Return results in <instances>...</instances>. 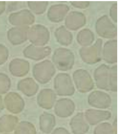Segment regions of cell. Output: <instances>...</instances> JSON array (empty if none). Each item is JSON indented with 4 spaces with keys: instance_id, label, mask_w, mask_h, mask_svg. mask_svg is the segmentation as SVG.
Segmentation results:
<instances>
[{
    "instance_id": "1",
    "label": "cell",
    "mask_w": 120,
    "mask_h": 134,
    "mask_svg": "<svg viewBox=\"0 0 120 134\" xmlns=\"http://www.w3.org/2000/svg\"><path fill=\"white\" fill-rule=\"evenodd\" d=\"M75 62L73 52L65 47L56 49L52 57V63L55 68L61 71H68L72 69Z\"/></svg>"
},
{
    "instance_id": "2",
    "label": "cell",
    "mask_w": 120,
    "mask_h": 134,
    "mask_svg": "<svg viewBox=\"0 0 120 134\" xmlns=\"http://www.w3.org/2000/svg\"><path fill=\"white\" fill-rule=\"evenodd\" d=\"M103 40L98 38L95 43L88 47H82L79 50L81 59L88 64H95L102 59Z\"/></svg>"
},
{
    "instance_id": "3",
    "label": "cell",
    "mask_w": 120,
    "mask_h": 134,
    "mask_svg": "<svg viewBox=\"0 0 120 134\" xmlns=\"http://www.w3.org/2000/svg\"><path fill=\"white\" fill-rule=\"evenodd\" d=\"M95 30L103 38L113 40L117 35V28L113 21L106 15L97 19L95 23Z\"/></svg>"
},
{
    "instance_id": "4",
    "label": "cell",
    "mask_w": 120,
    "mask_h": 134,
    "mask_svg": "<svg viewBox=\"0 0 120 134\" xmlns=\"http://www.w3.org/2000/svg\"><path fill=\"white\" fill-rule=\"evenodd\" d=\"M55 73V67L49 60L37 63L33 68V75L41 83H46L49 82Z\"/></svg>"
},
{
    "instance_id": "5",
    "label": "cell",
    "mask_w": 120,
    "mask_h": 134,
    "mask_svg": "<svg viewBox=\"0 0 120 134\" xmlns=\"http://www.w3.org/2000/svg\"><path fill=\"white\" fill-rule=\"evenodd\" d=\"M28 38L33 45L45 46L49 42L50 33L45 26L36 24L29 29Z\"/></svg>"
},
{
    "instance_id": "6",
    "label": "cell",
    "mask_w": 120,
    "mask_h": 134,
    "mask_svg": "<svg viewBox=\"0 0 120 134\" xmlns=\"http://www.w3.org/2000/svg\"><path fill=\"white\" fill-rule=\"evenodd\" d=\"M54 88L56 93L59 96H71L75 91L71 77L66 73H59L55 77Z\"/></svg>"
},
{
    "instance_id": "7",
    "label": "cell",
    "mask_w": 120,
    "mask_h": 134,
    "mask_svg": "<svg viewBox=\"0 0 120 134\" xmlns=\"http://www.w3.org/2000/svg\"><path fill=\"white\" fill-rule=\"evenodd\" d=\"M74 82L78 91L85 93L92 90L94 83L90 73L85 69H77L73 74Z\"/></svg>"
},
{
    "instance_id": "8",
    "label": "cell",
    "mask_w": 120,
    "mask_h": 134,
    "mask_svg": "<svg viewBox=\"0 0 120 134\" xmlns=\"http://www.w3.org/2000/svg\"><path fill=\"white\" fill-rule=\"evenodd\" d=\"M111 67L102 64L95 70L94 76L96 86L100 89L108 91L110 90V76Z\"/></svg>"
},
{
    "instance_id": "9",
    "label": "cell",
    "mask_w": 120,
    "mask_h": 134,
    "mask_svg": "<svg viewBox=\"0 0 120 134\" xmlns=\"http://www.w3.org/2000/svg\"><path fill=\"white\" fill-rule=\"evenodd\" d=\"M86 21V17L84 13L72 11L65 18V27L69 31H77L84 27Z\"/></svg>"
},
{
    "instance_id": "10",
    "label": "cell",
    "mask_w": 120,
    "mask_h": 134,
    "mask_svg": "<svg viewBox=\"0 0 120 134\" xmlns=\"http://www.w3.org/2000/svg\"><path fill=\"white\" fill-rule=\"evenodd\" d=\"M88 103L92 107L98 109H106L112 104L111 96L101 91H95L88 96Z\"/></svg>"
},
{
    "instance_id": "11",
    "label": "cell",
    "mask_w": 120,
    "mask_h": 134,
    "mask_svg": "<svg viewBox=\"0 0 120 134\" xmlns=\"http://www.w3.org/2000/svg\"><path fill=\"white\" fill-rule=\"evenodd\" d=\"M69 7L65 3H57L51 5L47 13L48 19L52 23H58L64 19L69 12Z\"/></svg>"
},
{
    "instance_id": "12",
    "label": "cell",
    "mask_w": 120,
    "mask_h": 134,
    "mask_svg": "<svg viewBox=\"0 0 120 134\" xmlns=\"http://www.w3.org/2000/svg\"><path fill=\"white\" fill-rule=\"evenodd\" d=\"M102 57L108 64H113L117 62V40H109L105 42L102 48Z\"/></svg>"
},
{
    "instance_id": "13",
    "label": "cell",
    "mask_w": 120,
    "mask_h": 134,
    "mask_svg": "<svg viewBox=\"0 0 120 134\" xmlns=\"http://www.w3.org/2000/svg\"><path fill=\"white\" fill-rule=\"evenodd\" d=\"M50 46H37L31 44L25 48L24 55L25 57L34 60H41L47 57L51 53Z\"/></svg>"
},
{
    "instance_id": "14",
    "label": "cell",
    "mask_w": 120,
    "mask_h": 134,
    "mask_svg": "<svg viewBox=\"0 0 120 134\" xmlns=\"http://www.w3.org/2000/svg\"><path fill=\"white\" fill-rule=\"evenodd\" d=\"M35 18L33 14L28 10H23L18 13L12 14L9 16L10 23L20 26H27L34 23Z\"/></svg>"
},
{
    "instance_id": "15",
    "label": "cell",
    "mask_w": 120,
    "mask_h": 134,
    "mask_svg": "<svg viewBox=\"0 0 120 134\" xmlns=\"http://www.w3.org/2000/svg\"><path fill=\"white\" fill-rule=\"evenodd\" d=\"M75 110V104L72 100L63 98L58 100L55 105V113L59 117L70 116Z\"/></svg>"
},
{
    "instance_id": "16",
    "label": "cell",
    "mask_w": 120,
    "mask_h": 134,
    "mask_svg": "<svg viewBox=\"0 0 120 134\" xmlns=\"http://www.w3.org/2000/svg\"><path fill=\"white\" fill-rule=\"evenodd\" d=\"M29 27L20 26L10 29L7 33L8 39L13 44L17 45L24 42L28 38Z\"/></svg>"
},
{
    "instance_id": "17",
    "label": "cell",
    "mask_w": 120,
    "mask_h": 134,
    "mask_svg": "<svg viewBox=\"0 0 120 134\" xmlns=\"http://www.w3.org/2000/svg\"><path fill=\"white\" fill-rule=\"evenodd\" d=\"M112 114L109 111L89 109L85 111V118L89 124L95 125L110 119Z\"/></svg>"
},
{
    "instance_id": "18",
    "label": "cell",
    "mask_w": 120,
    "mask_h": 134,
    "mask_svg": "<svg viewBox=\"0 0 120 134\" xmlns=\"http://www.w3.org/2000/svg\"><path fill=\"white\" fill-rule=\"evenodd\" d=\"M70 126L74 134H84L89 129V126L82 113H77L72 118Z\"/></svg>"
},
{
    "instance_id": "19",
    "label": "cell",
    "mask_w": 120,
    "mask_h": 134,
    "mask_svg": "<svg viewBox=\"0 0 120 134\" xmlns=\"http://www.w3.org/2000/svg\"><path fill=\"white\" fill-rule=\"evenodd\" d=\"M56 100L55 93L50 88L42 90L38 96V103L42 108L50 109L53 107Z\"/></svg>"
},
{
    "instance_id": "20",
    "label": "cell",
    "mask_w": 120,
    "mask_h": 134,
    "mask_svg": "<svg viewBox=\"0 0 120 134\" xmlns=\"http://www.w3.org/2000/svg\"><path fill=\"white\" fill-rule=\"evenodd\" d=\"M5 103L11 112L17 113L23 109L24 102L19 95L16 93H10L5 98Z\"/></svg>"
},
{
    "instance_id": "21",
    "label": "cell",
    "mask_w": 120,
    "mask_h": 134,
    "mask_svg": "<svg viewBox=\"0 0 120 134\" xmlns=\"http://www.w3.org/2000/svg\"><path fill=\"white\" fill-rule=\"evenodd\" d=\"M54 35L57 41L62 46H68L73 42L72 33L67 29L64 25H62L56 29Z\"/></svg>"
},
{
    "instance_id": "22",
    "label": "cell",
    "mask_w": 120,
    "mask_h": 134,
    "mask_svg": "<svg viewBox=\"0 0 120 134\" xmlns=\"http://www.w3.org/2000/svg\"><path fill=\"white\" fill-rule=\"evenodd\" d=\"M29 69V63L23 59H14L10 64V72L15 76H23L28 72Z\"/></svg>"
},
{
    "instance_id": "23",
    "label": "cell",
    "mask_w": 120,
    "mask_h": 134,
    "mask_svg": "<svg viewBox=\"0 0 120 134\" xmlns=\"http://www.w3.org/2000/svg\"><path fill=\"white\" fill-rule=\"evenodd\" d=\"M77 41L82 47H88L93 44L95 41L94 32L88 28H84L78 33Z\"/></svg>"
},
{
    "instance_id": "24",
    "label": "cell",
    "mask_w": 120,
    "mask_h": 134,
    "mask_svg": "<svg viewBox=\"0 0 120 134\" xmlns=\"http://www.w3.org/2000/svg\"><path fill=\"white\" fill-rule=\"evenodd\" d=\"M40 127L43 132H50L55 126V118L54 115L46 112L40 117Z\"/></svg>"
},
{
    "instance_id": "25",
    "label": "cell",
    "mask_w": 120,
    "mask_h": 134,
    "mask_svg": "<svg viewBox=\"0 0 120 134\" xmlns=\"http://www.w3.org/2000/svg\"><path fill=\"white\" fill-rule=\"evenodd\" d=\"M19 90L28 96L35 95L38 90L39 86L32 79H27L20 81L18 85Z\"/></svg>"
},
{
    "instance_id": "26",
    "label": "cell",
    "mask_w": 120,
    "mask_h": 134,
    "mask_svg": "<svg viewBox=\"0 0 120 134\" xmlns=\"http://www.w3.org/2000/svg\"><path fill=\"white\" fill-rule=\"evenodd\" d=\"M17 118L12 116H4L0 118V129L1 131H10L15 126Z\"/></svg>"
},
{
    "instance_id": "27",
    "label": "cell",
    "mask_w": 120,
    "mask_h": 134,
    "mask_svg": "<svg viewBox=\"0 0 120 134\" xmlns=\"http://www.w3.org/2000/svg\"><path fill=\"white\" fill-rule=\"evenodd\" d=\"M28 6L36 14H42L46 12L48 5L47 1L28 2Z\"/></svg>"
},
{
    "instance_id": "28",
    "label": "cell",
    "mask_w": 120,
    "mask_h": 134,
    "mask_svg": "<svg viewBox=\"0 0 120 134\" xmlns=\"http://www.w3.org/2000/svg\"><path fill=\"white\" fill-rule=\"evenodd\" d=\"M117 66L114 65L110 68V90L117 92Z\"/></svg>"
},
{
    "instance_id": "29",
    "label": "cell",
    "mask_w": 120,
    "mask_h": 134,
    "mask_svg": "<svg viewBox=\"0 0 120 134\" xmlns=\"http://www.w3.org/2000/svg\"><path fill=\"white\" fill-rule=\"evenodd\" d=\"M95 134H113V127L109 123H103L95 128Z\"/></svg>"
},
{
    "instance_id": "30",
    "label": "cell",
    "mask_w": 120,
    "mask_h": 134,
    "mask_svg": "<svg viewBox=\"0 0 120 134\" xmlns=\"http://www.w3.org/2000/svg\"><path fill=\"white\" fill-rule=\"evenodd\" d=\"M10 82L8 77L0 73V93H5L9 90Z\"/></svg>"
},
{
    "instance_id": "31",
    "label": "cell",
    "mask_w": 120,
    "mask_h": 134,
    "mask_svg": "<svg viewBox=\"0 0 120 134\" xmlns=\"http://www.w3.org/2000/svg\"><path fill=\"white\" fill-rule=\"evenodd\" d=\"M110 16L112 21L117 23V3H114L112 5L110 10Z\"/></svg>"
},
{
    "instance_id": "32",
    "label": "cell",
    "mask_w": 120,
    "mask_h": 134,
    "mask_svg": "<svg viewBox=\"0 0 120 134\" xmlns=\"http://www.w3.org/2000/svg\"><path fill=\"white\" fill-rule=\"evenodd\" d=\"M8 50L4 46L0 44V64L5 63L8 58Z\"/></svg>"
},
{
    "instance_id": "33",
    "label": "cell",
    "mask_w": 120,
    "mask_h": 134,
    "mask_svg": "<svg viewBox=\"0 0 120 134\" xmlns=\"http://www.w3.org/2000/svg\"><path fill=\"white\" fill-rule=\"evenodd\" d=\"M70 3L74 7L80 9H87L90 5V2L89 1H70Z\"/></svg>"
},
{
    "instance_id": "34",
    "label": "cell",
    "mask_w": 120,
    "mask_h": 134,
    "mask_svg": "<svg viewBox=\"0 0 120 134\" xmlns=\"http://www.w3.org/2000/svg\"><path fill=\"white\" fill-rule=\"evenodd\" d=\"M5 9V2H0V15L2 14Z\"/></svg>"
},
{
    "instance_id": "35",
    "label": "cell",
    "mask_w": 120,
    "mask_h": 134,
    "mask_svg": "<svg viewBox=\"0 0 120 134\" xmlns=\"http://www.w3.org/2000/svg\"><path fill=\"white\" fill-rule=\"evenodd\" d=\"M113 131H114V132L116 131V130H117V119H115L114 122H113Z\"/></svg>"
}]
</instances>
